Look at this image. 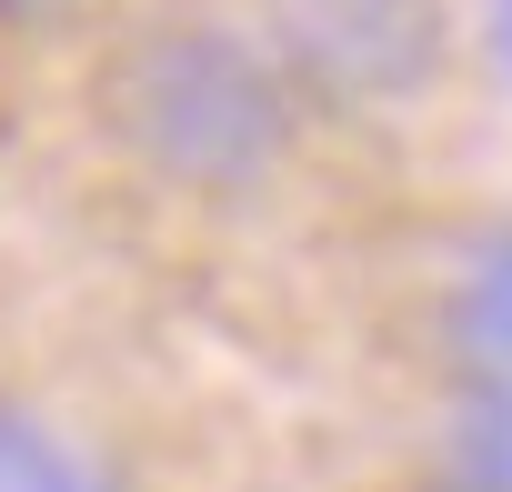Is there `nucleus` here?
<instances>
[{
  "mask_svg": "<svg viewBox=\"0 0 512 492\" xmlns=\"http://www.w3.org/2000/svg\"><path fill=\"white\" fill-rule=\"evenodd\" d=\"M292 111L282 61L221 21H151L101 61L111 141L181 191H251L292 151Z\"/></svg>",
  "mask_w": 512,
  "mask_h": 492,
  "instance_id": "nucleus-1",
  "label": "nucleus"
},
{
  "mask_svg": "<svg viewBox=\"0 0 512 492\" xmlns=\"http://www.w3.org/2000/svg\"><path fill=\"white\" fill-rule=\"evenodd\" d=\"M0 492H121L111 462H91L71 432H51L41 412L0 402Z\"/></svg>",
  "mask_w": 512,
  "mask_h": 492,
  "instance_id": "nucleus-5",
  "label": "nucleus"
},
{
  "mask_svg": "<svg viewBox=\"0 0 512 492\" xmlns=\"http://www.w3.org/2000/svg\"><path fill=\"white\" fill-rule=\"evenodd\" d=\"M422 492H512V382H462Z\"/></svg>",
  "mask_w": 512,
  "mask_h": 492,
  "instance_id": "nucleus-4",
  "label": "nucleus"
},
{
  "mask_svg": "<svg viewBox=\"0 0 512 492\" xmlns=\"http://www.w3.org/2000/svg\"><path fill=\"white\" fill-rule=\"evenodd\" d=\"M502 61H512V0H502Z\"/></svg>",
  "mask_w": 512,
  "mask_h": 492,
  "instance_id": "nucleus-7",
  "label": "nucleus"
},
{
  "mask_svg": "<svg viewBox=\"0 0 512 492\" xmlns=\"http://www.w3.org/2000/svg\"><path fill=\"white\" fill-rule=\"evenodd\" d=\"M452 352H462V382H512V221L472 241L452 282Z\"/></svg>",
  "mask_w": 512,
  "mask_h": 492,
  "instance_id": "nucleus-3",
  "label": "nucleus"
},
{
  "mask_svg": "<svg viewBox=\"0 0 512 492\" xmlns=\"http://www.w3.org/2000/svg\"><path fill=\"white\" fill-rule=\"evenodd\" d=\"M91 0H0V21L11 31H61V21H81Z\"/></svg>",
  "mask_w": 512,
  "mask_h": 492,
  "instance_id": "nucleus-6",
  "label": "nucleus"
},
{
  "mask_svg": "<svg viewBox=\"0 0 512 492\" xmlns=\"http://www.w3.org/2000/svg\"><path fill=\"white\" fill-rule=\"evenodd\" d=\"M272 11V61L292 101L332 111H402L442 81L452 61V0H262Z\"/></svg>",
  "mask_w": 512,
  "mask_h": 492,
  "instance_id": "nucleus-2",
  "label": "nucleus"
}]
</instances>
